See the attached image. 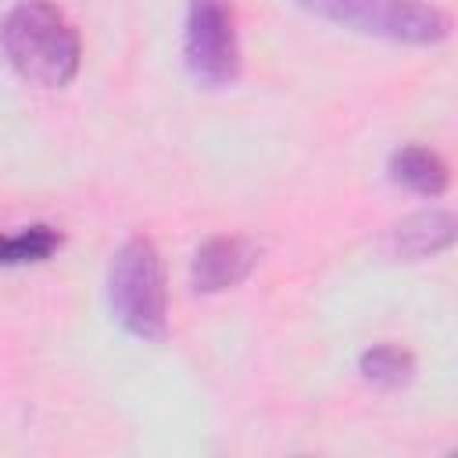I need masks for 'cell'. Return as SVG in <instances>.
<instances>
[{
	"label": "cell",
	"mask_w": 458,
	"mask_h": 458,
	"mask_svg": "<svg viewBox=\"0 0 458 458\" xmlns=\"http://www.w3.org/2000/svg\"><path fill=\"white\" fill-rule=\"evenodd\" d=\"M0 47L7 64L47 89L68 86L82 61L75 25L50 0H21L0 21Z\"/></svg>",
	"instance_id": "6da1fadb"
},
{
	"label": "cell",
	"mask_w": 458,
	"mask_h": 458,
	"mask_svg": "<svg viewBox=\"0 0 458 458\" xmlns=\"http://www.w3.org/2000/svg\"><path fill=\"white\" fill-rule=\"evenodd\" d=\"M107 301L118 326L147 344L165 340L168 333V293H165V265L147 236L125 240L107 268Z\"/></svg>",
	"instance_id": "7a4b0ae2"
},
{
	"label": "cell",
	"mask_w": 458,
	"mask_h": 458,
	"mask_svg": "<svg viewBox=\"0 0 458 458\" xmlns=\"http://www.w3.org/2000/svg\"><path fill=\"white\" fill-rule=\"evenodd\" d=\"M290 4L340 29L390 43L433 47L451 36V14L429 0H290Z\"/></svg>",
	"instance_id": "3957f363"
},
{
	"label": "cell",
	"mask_w": 458,
	"mask_h": 458,
	"mask_svg": "<svg viewBox=\"0 0 458 458\" xmlns=\"http://www.w3.org/2000/svg\"><path fill=\"white\" fill-rule=\"evenodd\" d=\"M186 72L200 86H229L240 75V36L229 0H190L182 32Z\"/></svg>",
	"instance_id": "277c9868"
},
{
	"label": "cell",
	"mask_w": 458,
	"mask_h": 458,
	"mask_svg": "<svg viewBox=\"0 0 458 458\" xmlns=\"http://www.w3.org/2000/svg\"><path fill=\"white\" fill-rule=\"evenodd\" d=\"M258 258H261V250L247 236H211L197 247V254L190 261V283L197 293L233 290L236 283H243L254 272Z\"/></svg>",
	"instance_id": "5b68a950"
},
{
	"label": "cell",
	"mask_w": 458,
	"mask_h": 458,
	"mask_svg": "<svg viewBox=\"0 0 458 458\" xmlns=\"http://www.w3.org/2000/svg\"><path fill=\"white\" fill-rule=\"evenodd\" d=\"M451 243H454V215L440 211V208L408 215L404 222H397L386 233V250H390V258H401V261L433 258V254L447 250Z\"/></svg>",
	"instance_id": "8992f818"
},
{
	"label": "cell",
	"mask_w": 458,
	"mask_h": 458,
	"mask_svg": "<svg viewBox=\"0 0 458 458\" xmlns=\"http://www.w3.org/2000/svg\"><path fill=\"white\" fill-rule=\"evenodd\" d=\"M390 179L411 193H422V197H440L451 182V172H447V161L429 150V147H419V143H408V147H397L390 154Z\"/></svg>",
	"instance_id": "52a82bcc"
},
{
	"label": "cell",
	"mask_w": 458,
	"mask_h": 458,
	"mask_svg": "<svg viewBox=\"0 0 458 458\" xmlns=\"http://www.w3.org/2000/svg\"><path fill=\"white\" fill-rule=\"evenodd\" d=\"M358 372L365 383H372L379 390H401L415 379V358H411V351H404L397 344H376V347L361 351Z\"/></svg>",
	"instance_id": "ba28073f"
},
{
	"label": "cell",
	"mask_w": 458,
	"mask_h": 458,
	"mask_svg": "<svg viewBox=\"0 0 458 458\" xmlns=\"http://www.w3.org/2000/svg\"><path fill=\"white\" fill-rule=\"evenodd\" d=\"M64 236L47 225V222H36L14 236H4L0 233V268H11V265H32V261H47L61 250Z\"/></svg>",
	"instance_id": "9c48e42d"
}]
</instances>
